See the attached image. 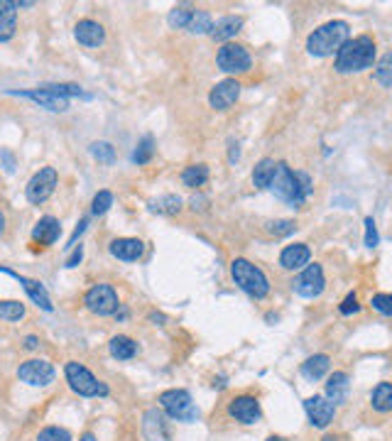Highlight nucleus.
<instances>
[{
  "label": "nucleus",
  "mask_w": 392,
  "mask_h": 441,
  "mask_svg": "<svg viewBox=\"0 0 392 441\" xmlns=\"http://www.w3.org/2000/svg\"><path fill=\"white\" fill-rule=\"evenodd\" d=\"M272 194L289 206H304V201L314 194V179L307 172H294L287 162H277L275 179L270 184Z\"/></svg>",
  "instance_id": "1"
},
{
  "label": "nucleus",
  "mask_w": 392,
  "mask_h": 441,
  "mask_svg": "<svg viewBox=\"0 0 392 441\" xmlns=\"http://www.w3.org/2000/svg\"><path fill=\"white\" fill-rule=\"evenodd\" d=\"M375 40L370 35L361 37H348V42L336 52V59H333V69L338 74H358V71H365L375 64Z\"/></svg>",
  "instance_id": "2"
},
{
  "label": "nucleus",
  "mask_w": 392,
  "mask_h": 441,
  "mask_svg": "<svg viewBox=\"0 0 392 441\" xmlns=\"http://www.w3.org/2000/svg\"><path fill=\"white\" fill-rule=\"evenodd\" d=\"M348 35H351V25H348L346 20L324 22L322 27H317V30L307 37V52L312 57L336 54V52L348 42Z\"/></svg>",
  "instance_id": "3"
},
{
  "label": "nucleus",
  "mask_w": 392,
  "mask_h": 441,
  "mask_svg": "<svg viewBox=\"0 0 392 441\" xmlns=\"http://www.w3.org/2000/svg\"><path fill=\"white\" fill-rule=\"evenodd\" d=\"M231 277L250 299H265L270 294V280L257 265L246 257H236L231 262Z\"/></svg>",
  "instance_id": "4"
},
{
  "label": "nucleus",
  "mask_w": 392,
  "mask_h": 441,
  "mask_svg": "<svg viewBox=\"0 0 392 441\" xmlns=\"http://www.w3.org/2000/svg\"><path fill=\"white\" fill-rule=\"evenodd\" d=\"M64 378H66V385L71 387V392L79 397H108V392H111V387H108L106 382L98 380V378L79 361L64 363Z\"/></svg>",
  "instance_id": "5"
},
{
  "label": "nucleus",
  "mask_w": 392,
  "mask_h": 441,
  "mask_svg": "<svg viewBox=\"0 0 392 441\" xmlns=\"http://www.w3.org/2000/svg\"><path fill=\"white\" fill-rule=\"evenodd\" d=\"M157 405H160V410L169 419L184 421V424H191L199 417V410H196L194 400H191V392L181 390V387H172V390L160 392L157 395Z\"/></svg>",
  "instance_id": "6"
},
{
  "label": "nucleus",
  "mask_w": 392,
  "mask_h": 441,
  "mask_svg": "<svg viewBox=\"0 0 392 441\" xmlns=\"http://www.w3.org/2000/svg\"><path fill=\"white\" fill-rule=\"evenodd\" d=\"M84 306L96 316H116L123 304L116 287L108 285V282H96L84 294Z\"/></svg>",
  "instance_id": "7"
},
{
  "label": "nucleus",
  "mask_w": 392,
  "mask_h": 441,
  "mask_svg": "<svg viewBox=\"0 0 392 441\" xmlns=\"http://www.w3.org/2000/svg\"><path fill=\"white\" fill-rule=\"evenodd\" d=\"M56 186H59V172L54 167H42V170H37L30 177V181L25 186V196L32 206H42L54 194Z\"/></svg>",
  "instance_id": "8"
},
{
  "label": "nucleus",
  "mask_w": 392,
  "mask_h": 441,
  "mask_svg": "<svg viewBox=\"0 0 392 441\" xmlns=\"http://www.w3.org/2000/svg\"><path fill=\"white\" fill-rule=\"evenodd\" d=\"M216 64L223 74H248L252 66V57L238 42H226L221 50L216 52Z\"/></svg>",
  "instance_id": "9"
},
{
  "label": "nucleus",
  "mask_w": 392,
  "mask_h": 441,
  "mask_svg": "<svg viewBox=\"0 0 392 441\" xmlns=\"http://www.w3.org/2000/svg\"><path fill=\"white\" fill-rule=\"evenodd\" d=\"M56 378V371L45 358H27L17 366V380L30 387H47Z\"/></svg>",
  "instance_id": "10"
},
{
  "label": "nucleus",
  "mask_w": 392,
  "mask_h": 441,
  "mask_svg": "<svg viewBox=\"0 0 392 441\" xmlns=\"http://www.w3.org/2000/svg\"><path fill=\"white\" fill-rule=\"evenodd\" d=\"M294 294L304 297V299H317L324 290H326V277H324V267L319 262H309L304 270H299V275L292 282Z\"/></svg>",
  "instance_id": "11"
},
{
  "label": "nucleus",
  "mask_w": 392,
  "mask_h": 441,
  "mask_svg": "<svg viewBox=\"0 0 392 441\" xmlns=\"http://www.w3.org/2000/svg\"><path fill=\"white\" fill-rule=\"evenodd\" d=\"M226 412L231 419H236L238 424L246 426H252L262 419V407L255 395H236L233 400H228Z\"/></svg>",
  "instance_id": "12"
},
{
  "label": "nucleus",
  "mask_w": 392,
  "mask_h": 441,
  "mask_svg": "<svg viewBox=\"0 0 392 441\" xmlns=\"http://www.w3.org/2000/svg\"><path fill=\"white\" fill-rule=\"evenodd\" d=\"M304 410H307L309 424L317 429H326L336 417V405L329 400L326 395H312L304 400Z\"/></svg>",
  "instance_id": "13"
},
{
  "label": "nucleus",
  "mask_w": 392,
  "mask_h": 441,
  "mask_svg": "<svg viewBox=\"0 0 392 441\" xmlns=\"http://www.w3.org/2000/svg\"><path fill=\"white\" fill-rule=\"evenodd\" d=\"M241 81L238 79H223L209 94V105L213 110H228L231 105H236V100L241 98Z\"/></svg>",
  "instance_id": "14"
},
{
  "label": "nucleus",
  "mask_w": 392,
  "mask_h": 441,
  "mask_svg": "<svg viewBox=\"0 0 392 441\" xmlns=\"http://www.w3.org/2000/svg\"><path fill=\"white\" fill-rule=\"evenodd\" d=\"M0 272H6V275H10L13 280L20 282L22 290L27 292V297H30V299L35 301V304L40 306V309H45V311H52V309H54V304H52L50 294H47L45 285H42L40 280H32V277H25V275H20V272L10 270V267H3V265H0Z\"/></svg>",
  "instance_id": "15"
},
{
  "label": "nucleus",
  "mask_w": 392,
  "mask_h": 441,
  "mask_svg": "<svg viewBox=\"0 0 392 441\" xmlns=\"http://www.w3.org/2000/svg\"><path fill=\"white\" fill-rule=\"evenodd\" d=\"M142 434L147 441H172L169 434V421L167 414L160 410H147L142 414Z\"/></svg>",
  "instance_id": "16"
},
{
  "label": "nucleus",
  "mask_w": 392,
  "mask_h": 441,
  "mask_svg": "<svg viewBox=\"0 0 392 441\" xmlns=\"http://www.w3.org/2000/svg\"><path fill=\"white\" fill-rule=\"evenodd\" d=\"M74 37H76V42H79V45L96 50V47H101L103 42H106V27H103L98 20L84 17V20H79L74 25Z\"/></svg>",
  "instance_id": "17"
},
{
  "label": "nucleus",
  "mask_w": 392,
  "mask_h": 441,
  "mask_svg": "<svg viewBox=\"0 0 392 441\" xmlns=\"http://www.w3.org/2000/svg\"><path fill=\"white\" fill-rule=\"evenodd\" d=\"M8 94L32 100V103H37L45 110H52V113H64V110H69V98H61V96H54L50 94V91L32 89V91H8Z\"/></svg>",
  "instance_id": "18"
},
{
  "label": "nucleus",
  "mask_w": 392,
  "mask_h": 441,
  "mask_svg": "<svg viewBox=\"0 0 392 441\" xmlns=\"http://www.w3.org/2000/svg\"><path fill=\"white\" fill-rule=\"evenodd\" d=\"M61 236V223L54 216H42L32 228V243L40 248H52Z\"/></svg>",
  "instance_id": "19"
},
{
  "label": "nucleus",
  "mask_w": 392,
  "mask_h": 441,
  "mask_svg": "<svg viewBox=\"0 0 392 441\" xmlns=\"http://www.w3.org/2000/svg\"><path fill=\"white\" fill-rule=\"evenodd\" d=\"M312 260V251H309L307 243H292V246H285L280 253V265L285 270H304Z\"/></svg>",
  "instance_id": "20"
},
{
  "label": "nucleus",
  "mask_w": 392,
  "mask_h": 441,
  "mask_svg": "<svg viewBox=\"0 0 392 441\" xmlns=\"http://www.w3.org/2000/svg\"><path fill=\"white\" fill-rule=\"evenodd\" d=\"M108 251H111L113 257L123 262H137L145 255V243L140 238H116V241H111Z\"/></svg>",
  "instance_id": "21"
},
{
  "label": "nucleus",
  "mask_w": 392,
  "mask_h": 441,
  "mask_svg": "<svg viewBox=\"0 0 392 441\" xmlns=\"http://www.w3.org/2000/svg\"><path fill=\"white\" fill-rule=\"evenodd\" d=\"M348 392H351V375L346 371H336L329 375L326 380V397L333 405H343L348 400Z\"/></svg>",
  "instance_id": "22"
},
{
  "label": "nucleus",
  "mask_w": 392,
  "mask_h": 441,
  "mask_svg": "<svg viewBox=\"0 0 392 441\" xmlns=\"http://www.w3.org/2000/svg\"><path fill=\"white\" fill-rule=\"evenodd\" d=\"M17 32V3L0 0V42H10Z\"/></svg>",
  "instance_id": "23"
},
{
  "label": "nucleus",
  "mask_w": 392,
  "mask_h": 441,
  "mask_svg": "<svg viewBox=\"0 0 392 441\" xmlns=\"http://www.w3.org/2000/svg\"><path fill=\"white\" fill-rule=\"evenodd\" d=\"M241 27H243V17L241 15H226V17H221V20L213 25V30H211V40H216V42H231L233 37L241 32Z\"/></svg>",
  "instance_id": "24"
},
{
  "label": "nucleus",
  "mask_w": 392,
  "mask_h": 441,
  "mask_svg": "<svg viewBox=\"0 0 392 441\" xmlns=\"http://www.w3.org/2000/svg\"><path fill=\"white\" fill-rule=\"evenodd\" d=\"M299 371H302V375L307 378V380L317 382V380H322L329 371H331V358H329L326 353H317V356L307 358Z\"/></svg>",
  "instance_id": "25"
},
{
  "label": "nucleus",
  "mask_w": 392,
  "mask_h": 441,
  "mask_svg": "<svg viewBox=\"0 0 392 441\" xmlns=\"http://www.w3.org/2000/svg\"><path fill=\"white\" fill-rule=\"evenodd\" d=\"M108 351L116 361H133L137 356V341L126 334H118L108 341Z\"/></svg>",
  "instance_id": "26"
},
{
  "label": "nucleus",
  "mask_w": 392,
  "mask_h": 441,
  "mask_svg": "<svg viewBox=\"0 0 392 441\" xmlns=\"http://www.w3.org/2000/svg\"><path fill=\"white\" fill-rule=\"evenodd\" d=\"M275 170L277 162L272 157H262L255 165V170H252V184H255V189H270L272 179H275Z\"/></svg>",
  "instance_id": "27"
},
{
  "label": "nucleus",
  "mask_w": 392,
  "mask_h": 441,
  "mask_svg": "<svg viewBox=\"0 0 392 441\" xmlns=\"http://www.w3.org/2000/svg\"><path fill=\"white\" fill-rule=\"evenodd\" d=\"M370 405H372V410L380 412V414H387V412H392V382L382 380V382H377V385L372 387Z\"/></svg>",
  "instance_id": "28"
},
{
  "label": "nucleus",
  "mask_w": 392,
  "mask_h": 441,
  "mask_svg": "<svg viewBox=\"0 0 392 441\" xmlns=\"http://www.w3.org/2000/svg\"><path fill=\"white\" fill-rule=\"evenodd\" d=\"M209 165H204V162H199V165H189L184 167V172H181V184L189 186V189H199V186H204L209 181Z\"/></svg>",
  "instance_id": "29"
},
{
  "label": "nucleus",
  "mask_w": 392,
  "mask_h": 441,
  "mask_svg": "<svg viewBox=\"0 0 392 441\" xmlns=\"http://www.w3.org/2000/svg\"><path fill=\"white\" fill-rule=\"evenodd\" d=\"M196 8L189 6V3H181V6H174L169 10V15H167V25L172 27V30H186L191 22V17H194Z\"/></svg>",
  "instance_id": "30"
},
{
  "label": "nucleus",
  "mask_w": 392,
  "mask_h": 441,
  "mask_svg": "<svg viewBox=\"0 0 392 441\" xmlns=\"http://www.w3.org/2000/svg\"><path fill=\"white\" fill-rule=\"evenodd\" d=\"M150 211L152 214H160V216H176L181 211V196L165 194V196H160V199H152Z\"/></svg>",
  "instance_id": "31"
},
{
  "label": "nucleus",
  "mask_w": 392,
  "mask_h": 441,
  "mask_svg": "<svg viewBox=\"0 0 392 441\" xmlns=\"http://www.w3.org/2000/svg\"><path fill=\"white\" fill-rule=\"evenodd\" d=\"M211 30H213L211 15H209L206 10H199V8H196V13H194V17H191L189 27H186V32H189V35H211Z\"/></svg>",
  "instance_id": "32"
},
{
  "label": "nucleus",
  "mask_w": 392,
  "mask_h": 441,
  "mask_svg": "<svg viewBox=\"0 0 392 441\" xmlns=\"http://www.w3.org/2000/svg\"><path fill=\"white\" fill-rule=\"evenodd\" d=\"M372 76H375V81L380 86H385V89H392V52H387V54H382L380 59H377Z\"/></svg>",
  "instance_id": "33"
},
{
  "label": "nucleus",
  "mask_w": 392,
  "mask_h": 441,
  "mask_svg": "<svg viewBox=\"0 0 392 441\" xmlns=\"http://www.w3.org/2000/svg\"><path fill=\"white\" fill-rule=\"evenodd\" d=\"M25 304L15 299H3L0 301V319L3 321H20L25 319Z\"/></svg>",
  "instance_id": "34"
},
{
  "label": "nucleus",
  "mask_w": 392,
  "mask_h": 441,
  "mask_svg": "<svg viewBox=\"0 0 392 441\" xmlns=\"http://www.w3.org/2000/svg\"><path fill=\"white\" fill-rule=\"evenodd\" d=\"M152 157H155V137L145 135L140 142H137L135 152H133V162H135V165H147Z\"/></svg>",
  "instance_id": "35"
},
{
  "label": "nucleus",
  "mask_w": 392,
  "mask_h": 441,
  "mask_svg": "<svg viewBox=\"0 0 392 441\" xmlns=\"http://www.w3.org/2000/svg\"><path fill=\"white\" fill-rule=\"evenodd\" d=\"M42 91H50L54 96H61V98H69V96H84V98H91L89 94H84L79 84H45L40 86Z\"/></svg>",
  "instance_id": "36"
},
{
  "label": "nucleus",
  "mask_w": 392,
  "mask_h": 441,
  "mask_svg": "<svg viewBox=\"0 0 392 441\" xmlns=\"http://www.w3.org/2000/svg\"><path fill=\"white\" fill-rule=\"evenodd\" d=\"M91 155H93V160L103 162V165H113V162H116V147L106 140L93 142V145H91Z\"/></svg>",
  "instance_id": "37"
},
{
  "label": "nucleus",
  "mask_w": 392,
  "mask_h": 441,
  "mask_svg": "<svg viewBox=\"0 0 392 441\" xmlns=\"http://www.w3.org/2000/svg\"><path fill=\"white\" fill-rule=\"evenodd\" d=\"M74 436H71V431L66 429V426H45V429H40V434H37V441H71Z\"/></svg>",
  "instance_id": "38"
},
{
  "label": "nucleus",
  "mask_w": 392,
  "mask_h": 441,
  "mask_svg": "<svg viewBox=\"0 0 392 441\" xmlns=\"http://www.w3.org/2000/svg\"><path fill=\"white\" fill-rule=\"evenodd\" d=\"M294 228H297V223H294L292 218H277V221H270V223H267V233L275 238L289 236V233H294Z\"/></svg>",
  "instance_id": "39"
},
{
  "label": "nucleus",
  "mask_w": 392,
  "mask_h": 441,
  "mask_svg": "<svg viewBox=\"0 0 392 441\" xmlns=\"http://www.w3.org/2000/svg\"><path fill=\"white\" fill-rule=\"evenodd\" d=\"M113 206V194L108 189H101L98 194L93 196V201H91V214L93 216H103L108 209Z\"/></svg>",
  "instance_id": "40"
},
{
  "label": "nucleus",
  "mask_w": 392,
  "mask_h": 441,
  "mask_svg": "<svg viewBox=\"0 0 392 441\" xmlns=\"http://www.w3.org/2000/svg\"><path fill=\"white\" fill-rule=\"evenodd\" d=\"M370 306L377 311V314L392 316V294H387V292H377V294H372Z\"/></svg>",
  "instance_id": "41"
},
{
  "label": "nucleus",
  "mask_w": 392,
  "mask_h": 441,
  "mask_svg": "<svg viewBox=\"0 0 392 441\" xmlns=\"http://www.w3.org/2000/svg\"><path fill=\"white\" fill-rule=\"evenodd\" d=\"M377 243H380V236H377V226L375 221H372V216H368L365 218V248H375Z\"/></svg>",
  "instance_id": "42"
},
{
  "label": "nucleus",
  "mask_w": 392,
  "mask_h": 441,
  "mask_svg": "<svg viewBox=\"0 0 392 441\" xmlns=\"http://www.w3.org/2000/svg\"><path fill=\"white\" fill-rule=\"evenodd\" d=\"M338 311H341L343 316H351V314H358V311H361V304H358L356 292H351V294H346V299L341 301V306H338Z\"/></svg>",
  "instance_id": "43"
},
{
  "label": "nucleus",
  "mask_w": 392,
  "mask_h": 441,
  "mask_svg": "<svg viewBox=\"0 0 392 441\" xmlns=\"http://www.w3.org/2000/svg\"><path fill=\"white\" fill-rule=\"evenodd\" d=\"M86 226H89V218H81V221H79V226H76V228H74V233H71V238H69V243H66V248H71V251H74V248H76V241H79V236L86 231Z\"/></svg>",
  "instance_id": "44"
},
{
  "label": "nucleus",
  "mask_w": 392,
  "mask_h": 441,
  "mask_svg": "<svg viewBox=\"0 0 392 441\" xmlns=\"http://www.w3.org/2000/svg\"><path fill=\"white\" fill-rule=\"evenodd\" d=\"M81 260H84V248H81V246H76L74 251H71V255L66 257V267H69V270H71V267H76V265H79Z\"/></svg>",
  "instance_id": "45"
},
{
  "label": "nucleus",
  "mask_w": 392,
  "mask_h": 441,
  "mask_svg": "<svg viewBox=\"0 0 392 441\" xmlns=\"http://www.w3.org/2000/svg\"><path fill=\"white\" fill-rule=\"evenodd\" d=\"M0 157H3V160H6V170H8V172H13V170H15V160H13V155H10V152H8V150H3V152H0Z\"/></svg>",
  "instance_id": "46"
},
{
  "label": "nucleus",
  "mask_w": 392,
  "mask_h": 441,
  "mask_svg": "<svg viewBox=\"0 0 392 441\" xmlns=\"http://www.w3.org/2000/svg\"><path fill=\"white\" fill-rule=\"evenodd\" d=\"M25 348H27V351H35V348H40V338H37V336H27L25 338Z\"/></svg>",
  "instance_id": "47"
},
{
  "label": "nucleus",
  "mask_w": 392,
  "mask_h": 441,
  "mask_svg": "<svg viewBox=\"0 0 392 441\" xmlns=\"http://www.w3.org/2000/svg\"><path fill=\"white\" fill-rule=\"evenodd\" d=\"M6 226H8V216H6V209H3V204H0V236L6 233Z\"/></svg>",
  "instance_id": "48"
},
{
  "label": "nucleus",
  "mask_w": 392,
  "mask_h": 441,
  "mask_svg": "<svg viewBox=\"0 0 392 441\" xmlns=\"http://www.w3.org/2000/svg\"><path fill=\"white\" fill-rule=\"evenodd\" d=\"M238 157H241V150H238V142H231V157H228V160H231V162H238Z\"/></svg>",
  "instance_id": "49"
},
{
  "label": "nucleus",
  "mask_w": 392,
  "mask_h": 441,
  "mask_svg": "<svg viewBox=\"0 0 392 441\" xmlns=\"http://www.w3.org/2000/svg\"><path fill=\"white\" fill-rule=\"evenodd\" d=\"M79 441H98V436H96L93 431H84V434L79 436Z\"/></svg>",
  "instance_id": "50"
},
{
  "label": "nucleus",
  "mask_w": 392,
  "mask_h": 441,
  "mask_svg": "<svg viewBox=\"0 0 392 441\" xmlns=\"http://www.w3.org/2000/svg\"><path fill=\"white\" fill-rule=\"evenodd\" d=\"M150 321H160V326H165L167 316H165V314H157V311H152V314H150Z\"/></svg>",
  "instance_id": "51"
},
{
  "label": "nucleus",
  "mask_w": 392,
  "mask_h": 441,
  "mask_svg": "<svg viewBox=\"0 0 392 441\" xmlns=\"http://www.w3.org/2000/svg\"><path fill=\"white\" fill-rule=\"evenodd\" d=\"M322 441H338V436H333V434H326V436H324Z\"/></svg>",
  "instance_id": "52"
},
{
  "label": "nucleus",
  "mask_w": 392,
  "mask_h": 441,
  "mask_svg": "<svg viewBox=\"0 0 392 441\" xmlns=\"http://www.w3.org/2000/svg\"><path fill=\"white\" fill-rule=\"evenodd\" d=\"M267 441H287V439H285V436H270Z\"/></svg>",
  "instance_id": "53"
}]
</instances>
